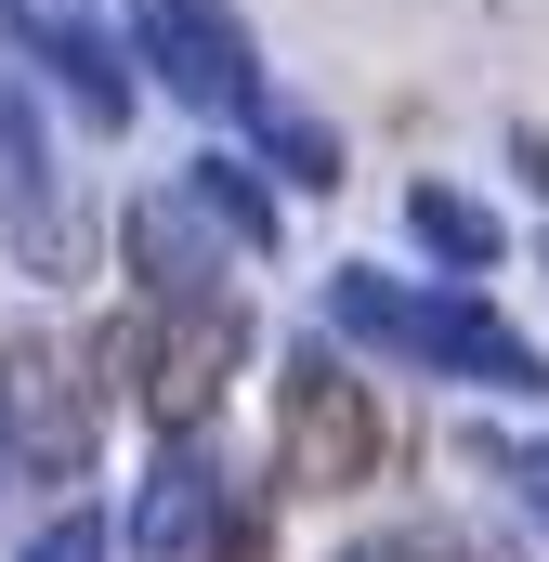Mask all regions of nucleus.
I'll return each instance as SVG.
<instances>
[{
    "mask_svg": "<svg viewBox=\"0 0 549 562\" xmlns=\"http://www.w3.org/2000/svg\"><path fill=\"white\" fill-rule=\"evenodd\" d=\"M327 314H340L354 340H380V353L432 367V380L537 393V340H524L497 301H471V288H406V276H380V262H340V276H327Z\"/></svg>",
    "mask_w": 549,
    "mask_h": 562,
    "instance_id": "nucleus-1",
    "label": "nucleus"
},
{
    "mask_svg": "<svg viewBox=\"0 0 549 562\" xmlns=\"http://www.w3.org/2000/svg\"><path fill=\"white\" fill-rule=\"evenodd\" d=\"M236 353H249L236 288H144L132 314L105 327V380H132V406H144L157 431H210Z\"/></svg>",
    "mask_w": 549,
    "mask_h": 562,
    "instance_id": "nucleus-2",
    "label": "nucleus"
},
{
    "mask_svg": "<svg viewBox=\"0 0 549 562\" xmlns=\"http://www.w3.org/2000/svg\"><path fill=\"white\" fill-rule=\"evenodd\" d=\"M0 445L26 484H79L105 445V340L66 327H13L0 340Z\"/></svg>",
    "mask_w": 549,
    "mask_h": 562,
    "instance_id": "nucleus-3",
    "label": "nucleus"
},
{
    "mask_svg": "<svg viewBox=\"0 0 549 562\" xmlns=\"http://www.w3.org/2000/svg\"><path fill=\"white\" fill-rule=\"evenodd\" d=\"M380 458H393V419H380V393L340 353H301L274 380V471H288V497H354V484H380Z\"/></svg>",
    "mask_w": 549,
    "mask_h": 562,
    "instance_id": "nucleus-4",
    "label": "nucleus"
},
{
    "mask_svg": "<svg viewBox=\"0 0 549 562\" xmlns=\"http://www.w3.org/2000/svg\"><path fill=\"white\" fill-rule=\"evenodd\" d=\"M132 53L197 105V119H236V132H262V119H274L262 53H249V26H236L223 0H144V13H132Z\"/></svg>",
    "mask_w": 549,
    "mask_h": 562,
    "instance_id": "nucleus-5",
    "label": "nucleus"
},
{
    "mask_svg": "<svg viewBox=\"0 0 549 562\" xmlns=\"http://www.w3.org/2000/svg\"><path fill=\"white\" fill-rule=\"evenodd\" d=\"M0 236H13V262L26 276H92V210H79V183H66V157L40 132V105L0 79Z\"/></svg>",
    "mask_w": 549,
    "mask_h": 562,
    "instance_id": "nucleus-6",
    "label": "nucleus"
},
{
    "mask_svg": "<svg viewBox=\"0 0 549 562\" xmlns=\"http://www.w3.org/2000/svg\"><path fill=\"white\" fill-rule=\"evenodd\" d=\"M132 550L144 562H262V510L223 484V458H210V431H170V458H157V484H144L132 510Z\"/></svg>",
    "mask_w": 549,
    "mask_h": 562,
    "instance_id": "nucleus-7",
    "label": "nucleus"
},
{
    "mask_svg": "<svg viewBox=\"0 0 549 562\" xmlns=\"http://www.w3.org/2000/svg\"><path fill=\"white\" fill-rule=\"evenodd\" d=\"M119 249H132L144 288H223V210L197 196V183H170V196H132V223H119Z\"/></svg>",
    "mask_w": 549,
    "mask_h": 562,
    "instance_id": "nucleus-8",
    "label": "nucleus"
},
{
    "mask_svg": "<svg viewBox=\"0 0 549 562\" xmlns=\"http://www.w3.org/2000/svg\"><path fill=\"white\" fill-rule=\"evenodd\" d=\"M26 53H40V66H53V79L92 105V132H119V119H132V79H119V53H105L92 26H53V13H26Z\"/></svg>",
    "mask_w": 549,
    "mask_h": 562,
    "instance_id": "nucleus-9",
    "label": "nucleus"
},
{
    "mask_svg": "<svg viewBox=\"0 0 549 562\" xmlns=\"http://www.w3.org/2000/svg\"><path fill=\"white\" fill-rule=\"evenodd\" d=\"M340 562H524V550H511V537H484V524H432V510H418V524H380V537H354Z\"/></svg>",
    "mask_w": 549,
    "mask_h": 562,
    "instance_id": "nucleus-10",
    "label": "nucleus"
},
{
    "mask_svg": "<svg viewBox=\"0 0 549 562\" xmlns=\"http://www.w3.org/2000/svg\"><path fill=\"white\" fill-rule=\"evenodd\" d=\"M406 223L432 236V249H445V262H497V249H511V236H497L471 196H445V183H418V196H406Z\"/></svg>",
    "mask_w": 549,
    "mask_h": 562,
    "instance_id": "nucleus-11",
    "label": "nucleus"
},
{
    "mask_svg": "<svg viewBox=\"0 0 549 562\" xmlns=\"http://www.w3.org/2000/svg\"><path fill=\"white\" fill-rule=\"evenodd\" d=\"M197 196L223 210V236H236V249H262V236H274V196L236 170V157H197Z\"/></svg>",
    "mask_w": 549,
    "mask_h": 562,
    "instance_id": "nucleus-12",
    "label": "nucleus"
},
{
    "mask_svg": "<svg viewBox=\"0 0 549 562\" xmlns=\"http://www.w3.org/2000/svg\"><path fill=\"white\" fill-rule=\"evenodd\" d=\"M26 562H105V524H92V510H53V524L26 537Z\"/></svg>",
    "mask_w": 549,
    "mask_h": 562,
    "instance_id": "nucleus-13",
    "label": "nucleus"
},
{
    "mask_svg": "<svg viewBox=\"0 0 549 562\" xmlns=\"http://www.w3.org/2000/svg\"><path fill=\"white\" fill-rule=\"evenodd\" d=\"M497 471H511V497L549 524V445H497Z\"/></svg>",
    "mask_w": 549,
    "mask_h": 562,
    "instance_id": "nucleus-14",
    "label": "nucleus"
},
{
    "mask_svg": "<svg viewBox=\"0 0 549 562\" xmlns=\"http://www.w3.org/2000/svg\"><path fill=\"white\" fill-rule=\"evenodd\" d=\"M0 458H13V445H0Z\"/></svg>",
    "mask_w": 549,
    "mask_h": 562,
    "instance_id": "nucleus-15",
    "label": "nucleus"
}]
</instances>
